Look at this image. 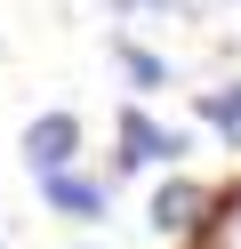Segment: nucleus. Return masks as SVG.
<instances>
[{
  "label": "nucleus",
  "mask_w": 241,
  "mask_h": 249,
  "mask_svg": "<svg viewBox=\"0 0 241 249\" xmlns=\"http://www.w3.org/2000/svg\"><path fill=\"white\" fill-rule=\"evenodd\" d=\"M112 137H121V153H112V177H129V169H161V161H185L193 153V129H177V121H153L145 105H121L112 113Z\"/></svg>",
  "instance_id": "obj_1"
},
{
  "label": "nucleus",
  "mask_w": 241,
  "mask_h": 249,
  "mask_svg": "<svg viewBox=\"0 0 241 249\" xmlns=\"http://www.w3.org/2000/svg\"><path fill=\"white\" fill-rule=\"evenodd\" d=\"M201 217H209V193H201L193 177H161L153 201H145V225H153L161 241H193V233H201Z\"/></svg>",
  "instance_id": "obj_3"
},
{
  "label": "nucleus",
  "mask_w": 241,
  "mask_h": 249,
  "mask_svg": "<svg viewBox=\"0 0 241 249\" xmlns=\"http://www.w3.org/2000/svg\"><path fill=\"white\" fill-rule=\"evenodd\" d=\"M40 201L73 225H96L112 209V177H89V169H64V177H40Z\"/></svg>",
  "instance_id": "obj_4"
},
{
  "label": "nucleus",
  "mask_w": 241,
  "mask_h": 249,
  "mask_svg": "<svg viewBox=\"0 0 241 249\" xmlns=\"http://www.w3.org/2000/svg\"><path fill=\"white\" fill-rule=\"evenodd\" d=\"M112 17H153V8H177V0H105Z\"/></svg>",
  "instance_id": "obj_7"
},
{
  "label": "nucleus",
  "mask_w": 241,
  "mask_h": 249,
  "mask_svg": "<svg viewBox=\"0 0 241 249\" xmlns=\"http://www.w3.org/2000/svg\"><path fill=\"white\" fill-rule=\"evenodd\" d=\"M193 121L217 129L225 145L241 153V81H217V89H193Z\"/></svg>",
  "instance_id": "obj_6"
},
{
  "label": "nucleus",
  "mask_w": 241,
  "mask_h": 249,
  "mask_svg": "<svg viewBox=\"0 0 241 249\" xmlns=\"http://www.w3.org/2000/svg\"><path fill=\"white\" fill-rule=\"evenodd\" d=\"M233 8H241V0H233Z\"/></svg>",
  "instance_id": "obj_9"
},
{
  "label": "nucleus",
  "mask_w": 241,
  "mask_h": 249,
  "mask_svg": "<svg viewBox=\"0 0 241 249\" xmlns=\"http://www.w3.org/2000/svg\"><path fill=\"white\" fill-rule=\"evenodd\" d=\"M16 153H24L32 185H40V177H64V169L80 161V113H64V105L32 113V121H24V137H16Z\"/></svg>",
  "instance_id": "obj_2"
},
{
  "label": "nucleus",
  "mask_w": 241,
  "mask_h": 249,
  "mask_svg": "<svg viewBox=\"0 0 241 249\" xmlns=\"http://www.w3.org/2000/svg\"><path fill=\"white\" fill-rule=\"evenodd\" d=\"M105 56H112V65H121V81L137 89V105H145V97H161V89H177V72H169V56H161V49H145L137 33H105Z\"/></svg>",
  "instance_id": "obj_5"
},
{
  "label": "nucleus",
  "mask_w": 241,
  "mask_h": 249,
  "mask_svg": "<svg viewBox=\"0 0 241 249\" xmlns=\"http://www.w3.org/2000/svg\"><path fill=\"white\" fill-rule=\"evenodd\" d=\"M80 249H96V241H80Z\"/></svg>",
  "instance_id": "obj_8"
}]
</instances>
